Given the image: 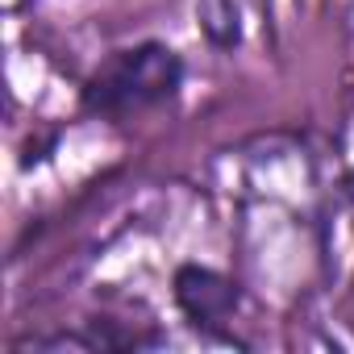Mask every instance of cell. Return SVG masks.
Wrapping results in <instances>:
<instances>
[{"label": "cell", "mask_w": 354, "mask_h": 354, "mask_svg": "<svg viewBox=\"0 0 354 354\" xmlns=\"http://www.w3.org/2000/svg\"><path fill=\"white\" fill-rule=\"evenodd\" d=\"M184 84V63L162 42H142L109 55L84 84V109L100 117H125L150 109Z\"/></svg>", "instance_id": "obj_1"}, {"label": "cell", "mask_w": 354, "mask_h": 354, "mask_svg": "<svg viewBox=\"0 0 354 354\" xmlns=\"http://www.w3.org/2000/svg\"><path fill=\"white\" fill-rule=\"evenodd\" d=\"M238 283L209 271V267H180L175 271V304L184 308V317L196 325V329H209V333H221V325L234 317L238 308Z\"/></svg>", "instance_id": "obj_2"}, {"label": "cell", "mask_w": 354, "mask_h": 354, "mask_svg": "<svg viewBox=\"0 0 354 354\" xmlns=\"http://www.w3.org/2000/svg\"><path fill=\"white\" fill-rule=\"evenodd\" d=\"M201 30H205L209 42H217V46H238L242 26H238L234 0H205V5H201Z\"/></svg>", "instance_id": "obj_3"}]
</instances>
